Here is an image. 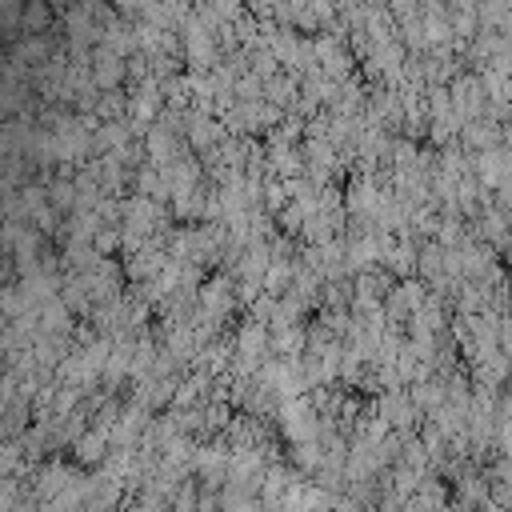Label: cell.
I'll list each match as a JSON object with an SVG mask.
<instances>
[{
  "instance_id": "obj_1",
  "label": "cell",
  "mask_w": 512,
  "mask_h": 512,
  "mask_svg": "<svg viewBox=\"0 0 512 512\" xmlns=\"http://www.w3.org/2000/svg\"><path fill=\"white\" fill-rule=\"evenodd\" d=\"M232 308H236V288H232V280L216 276V280H208V284L200 288V312H204L208 320H224Z\"/></svg>"
},
{
  "instance_id": "obj_2",
  "label": "cell",
  "mask_w": 512,
  "mask_h": 512,
  "mask_svg": "<svg viewBox=\"0 0 512 512\" xmlns=\"http://www.w3.org/2000/svg\"><path fill=\"white\" fill-rule=\"evenodd\" d=\"M108 452H112V432H108V428H88V432L72 444V456H76L80 468H100V464L108 460Z\"/></svg>"
},
{
  "instance_id": "obj_3",
  "label": "cell",
  "mask_w": 512,
  "mask_h": 512,
  "mask_svg": "<svg viewBox=\"0 0 512 512\" xmlns=\"http://www.w3.org/2000/svg\"><path fill=\"white\" fill-rule=\"evenodd\" d=\"M488 488H492V504L500 512H512V456H500L488 464Z\"/></svg>"
},
{
  "instance_id": "obj_4",
  "label": "cell",
  "mask_w": 512,
  "mask_h": 512,
  "mask_svg": "<svg viewBox=\"0 0 512 512\" xmlns=\"http://www.w3.org/2000/svg\"><path fill=\"white\" fill-rule=\"evenodd\" d=\"M444 508H448V488L432 476H424L420 492L404 500V512H444Z\"/></svg>"
},
{
  "instance_id": "obj_5",
  "label": "cell",
  "mask_w": 512,
  "mask_h": 512,
  "mask_svg": "<svg viewBox=\"0 0 512 512\" xmlns=\"http://www.w3.org/2000/svg\"><path fill=\"white\" fill-rule=\"evenodd\" d=\"M52 20H56V12H52L44 0H24L20 24H24V32H28V36H44V32L52 28Z\"/></svg>"
}]
</instances>
